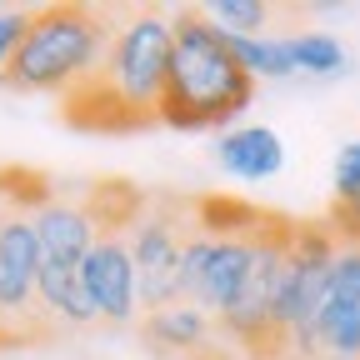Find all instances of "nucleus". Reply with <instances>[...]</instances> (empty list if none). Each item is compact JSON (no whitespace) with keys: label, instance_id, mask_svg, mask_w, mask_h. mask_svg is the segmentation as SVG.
Returning a JSON list of instances; mask_svg holds the SVG:
<instances>
[{"label":"nucleus","instance_id":"nucleus-12","mask_svg":"<svg viewBox=\"0 0 360 360\" xmlns=\"http://www.w3.org/2000/svg\"><path fill=\"white\" fill-rule=\"evenodd\" d=\"M35 300H40V310H51L56 321H65V326H96L90 295H85V285H80V265L45 260V265H40V281H35Z\"/></svg>","mask_w":360,"mask_h":360},{"label":"nucleus","instance_id":"nucleus-17","mask_svg":"<svg viewBox=\"0 0 360 360\" xmlns=\"http://www.w3.org/2000/svg\"><path fill=\"white\" fill-rule=\"evenodd\" d=\"M335 200H360V141L340 146L335 155Z\"/></svg>","mask_w":360,"mask_h":360},{"label":"nucleus","instance_id":"nucleus-11","mask_svg":"<svg viewBox=\"0 0 360 360\" xmlns=\"http://www.w3.org/2000/svg\"><path fill=\"white\" fill-rule=\"evenodd\" d=\"M141 330H146V340H150L160 355H195V350H205V345H210L215 321H210L200 305L175 300V305L150 310L146 321H141Z\"/></svg>","mask_w":360,"mask_h":360},{"label":"nucleus","instance_id":"nucleus-5","mask_svg":"<svg viewBox=\"0 0 360 360\" xmlns=\"http://www.w3.org/2000/svg\"><path fill=\"white\" fill-rule=\"evenodd\" d=\"M290 236H295V220L270 215V220L260 225V236H255V265H250V281H245V290L236 295V305L215 321L225 335H236L245 350L270 355V360L281 355V345H276V300H281L285 265H290Z\"/></svg>","mask_w":360,"mask_h":360},{"label":"nucleus","instance_id":"nucleus-3","mask_svg":"<svg viewBox=\"0 0 360 360\" xmlns=\"http://www.w3.org/2000/svg\"><path fill=\"white\" fill-rule=\"evenodd\" d=\"M110 51V25L85 6H40L11 65L0 70V85L25 96H70L75 85L101 75Z\"/></svg>","mask_w":360,"mask_h":360},{"label":"nucleus","instance_id":"nucleus-1","mask_svg":"<svg viewBox=\"0 0 360 360\" xmlns=\"http://www.w3.org/2000/svg\"><path fill=\"white\" fill-rule=\"evenodd\" d=\"M170 51H175V15L160 11L130 15L110 35L101 75H90L65 96V120L85 130H135L146 120H160Z\"/></svg>","mask_w":360,"mask_h":360},{"label":"nucleus","instance_id":"nucleus-14","mask_svg":"<svg viewBox=\"0 0 360 360\" xmlns=\"http://www.w3.org/2000/svg\"><path fill=\"white\" fill-rule=\"evenodd\" d=\"M290 45V60H295V75H310V80H335L350 70V51L330 35V30H295L285 35Z\"/></svg>","mask_w":360,"mask_h":360},{"label":"nucleus","instance_id":"nucleus-10","mask_svg":"<svg viewBox=\"0 0 360 360\" xmlns=\"http://www.w3.org/2000/svg\"><path fill=\"white\" fill-rule=\"evenodd\" d=\"M215 160L225 175L255 186V180H270V175L285 170V141L270 125H236L215 141Z\"/></svg>","mask_w":360,"mask_h":360},{"label":"nucleus","instance_id":"nucleus-7","mask_svg":"<svg viewBox=\"0 0 360 360\" xmlns=\"http://www.w3.org/2000/svg\"><path fill=\"white\" fill-rule=\"evenodd\" d=\"M191 231L180 210L170 205H146L130 220V260H135V285H141V310H160L180 300V250H186Z\"/></svg>","mask_w":360,"mask_h":360},{"label":"nucleus","instance_id":"nucleus-9","mask_svg":"<svg viewBox=\"0 0 360 360\" xmlns=\"http://www.w3.org/2000/svg\"><path fill=\"white\" fill-rule=\"evenodd\" d=\"M30 220H35L45 260H56V265H80L90 255V245L105 236L96 210H90L85 200H51V205H40Z\"/></svg>","mask_w":360,"mask_h":360},{"label":"nucleus","instance_id":"nucleus-4","mask_svg":"<svg viewBox=\"0 0 360 360\" xmlns=\"http://www.w3.org/2000/svg\"><path fill=\"white\" fill-rule=\"evenodd\" d=\"M335 255H340V240H335L330 225H295L285 285H281V300H276V345H281V355L321 360V350H315V321H321V305L330 295Z\"/></svg>","mask_w":360,"mask_h":360},{"label":"nucleus","instance_id":"nucleus-8","mask_svg":"<svg viewBox=\"0 0 360 360\" xmlns=\"http://www.w3.org/2000/svg\"><path fill=\"white\" fill-rule=\"evenodd\" d=\"M80 285L90 295V310L96 321L105 326H130L141 315V285H135V260H130V245L125 236L105 231L90 255L80 260Z\"/></svg>","mask_w":360,"mask_h":360},{"label":"nucleus","instance_id":"nucleus-18","mask_svg":"<svg viewBox=\"0 0 360 360\" xmlns=\"http://www.w3.org/2000/svg\"><path fill=\"white\" fill-rule=\"evenodd\" d=\"M30 15H35V11H6V6H0V70H6L11 56L20 51V40H25V30H30Z\"/></svg>","mask_w":360,"mask_h":360},{"label":"nucleus","instance_id":"nucleus-16","mask_svg":"<svg viewBox=\"0 0 360 360\" xmlns=\"http://www.w3.org/2000/svg\"><path fill=\"white\" fill-rule=\"evenodd\" d=\"M205 20L220 35H265L270 6H260V0H215V6H205Z\"/></svg>","mask_w":360,"mask_h":360},{"label":"nucleus","instance_id":"nucleus-15","mask_svg":"<svg viewBox=\"0 0 360 360\" xmlns=\"http://www.w3.org/2000/svg\"><path fill=\"white\" fill-rule=\"evenodd\" d=\"M225 40H231V56L250 80H290L295 75L285 35H225Z\"/></svg>","mask_w":360,"mask_h":360},{"label":"nucleus","instance_id":"nucleus-19","mask_svg":"<svg viewBox=\"0 0 360 360\" xmlns=\"http://www.w3.org/2000/svg\"><path fill=\"white\" fill-rule=\"evenodd\" d=\"M330 231L340 245H360V200H335L330 205Z\"/></svg>","mask_w":360,"mask_h":360},{"label":"nucleus","instance_id":"nucleus-20","mask_svg":"<svg viewBox=\"0 0 360 360\" xmlns=\"http://www.w3.org/2000/svg\"><path fill=\"white\" fill-rule=\"evenodd\" d=\"M0 350H6V315H0Z\"/></svg>","mask_w":360,"mask_h":360},{"label":"nucleus","instance_id":"nucleus-13","mask_svg":"<svg viewBox=\"0 0 360 360\" xmlns=\"http://www.w3.org/2000/svg\"><path fill=\"white\" fill-rule=\"evenodd\" d=\"M315 350L321 360H360V300L326 295L315 321Z\"/></svg>","mask_w":360,"mask_h":360},{"label":"nucleus","instance_id":"nucleus-6","mask_svg":"<svg viewBox=\"0 0 360 360\" xmlns=\"http://www.w3.org/2000/svg\"><path fill=\"white\" fill-rule=\"evenodd\" d=\"M255 236L260 231H250V236H205V231H191L186 250H180V300L200 305L210 321H220V315L236 305V295L245 290V281H250Z\"/></svg>","mask_w":360,"mask_h":360},{"label":"nucleus","instance_id":"nucleus-2","mask_svg":"<svg viewBox=\"0 0 360 360\" xmlns=\"http://www.w3.org/2000/svg\"><path fill=\"white\" fill-rule=\"evenodd\" d=\"M250 96H255V80L236 65L231 40L205 20V11H180L175 15V51H170L160 125L220 130L250 105Z\"/></svg>","mask_w":360,"mask_h":360}]
</instances>
